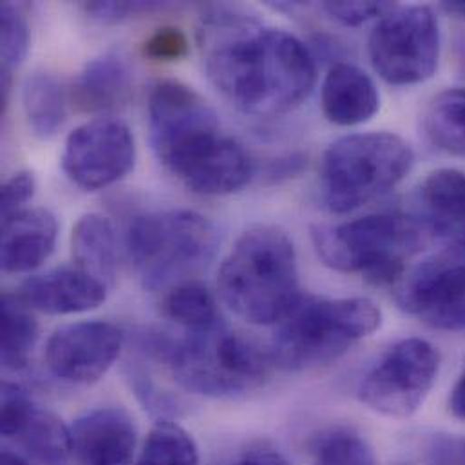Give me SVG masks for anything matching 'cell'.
Instances as JSON below:
<instances>
[{"label": "cell", "instance_id": "obj_24", "mask_svg": "<svg viewBox=\"0 0 465 465\" xmlns=\"http://www.w3.org/2000/svg\"><path fill=\"white\" fill-rule=\"evenodd\" d=\"M430 142L444 153L465 156V87L437 94L424 116Z\"/></svg>", "mask_w": 465, "mask_h": 465}, {"label": "cell", "instance_id": "obj_10", "mask_svg": "<svg viewBox=\"0 0 465 465\" xmlns=\"http://www.w3.org/2000/svg\"><path fill=\"white\" fill-rule=\"evenodd\" d=\"M440 368L439 350L424 339L393 344L364 375L359 399L375 413L408 419L426 402Z\"/></svg>", "mask_w": 465, "mask_h": 465}, {"label": "cell", "instance_id": "obj_27", "mask_svg": "<svg viewBox=\"0 0 465 465\" xmlns=\"http://www.w3.org/2000/svg\"><path fill=\"white\" fill-rule=\"evenodd\" d=\"M29 49V29L24 15L13 4L0 7V100L5 109L13 73L20 67Z\"/></svg>", "mask_w": 465, "mask_h": 465}, {"label": "cell", "instance_id": "obj_12", "mask_svg": "<svg viewBox=\"0 0 465 465\" xmlns=\"http://www.w3.org/2000/svg\"><path fill=\"white\" fill-rule=\"evenodd\" d=\"M136 145L129 125L104 116L74 129L64 145L62 169L80 189L94 193L124 180L134 167Z\"/></svg>", "mask_w": 465, "mask_h": 465}, {"label": "cell", "instance_id": "obj_4", "mask_svg": "<svg viewBox=\"0 0 465 465\" xmlns=\"http://www.w3.org/2000/svg\"><path fill=\"white\" fill-rule=\"evenodd\" d=\"M381 308L364 297L302 295L277 324L270 359L286 371H306L339 361L381 328Z\"/></svg>", "mask_w": 465, "mask_h": 465}, {"label": "cell", "instance_id": "obj_13", "mask_svg": "<svg viewBox=\"0 0 465 465\" xmlns=\"http://www.w3.org/2000/svg\"><path fill=\"white\" fill-rule=\"evenodd\" d=\"M124 333L104 321H84L58 328L47 341L45 364L49 371L69 384L98 382L120 355Z\"/></svg>", "mask_w": 465, "mask_h": 465}, {"label": "cell", "instance_id": "obj_33", "mask_svg": "<svg viewBox=\"0 0 465 465\" xmlns=\"http://www.w3.org/2000/svg\"><path fill=\"white\" fill-rule=\"evenodd\" d=\"M84 11L102 22H118L131 15L151 11L158 7L154 2H85Z\"/></svg>", "mask_w": 465, "mask_h": 465}, {"label": "cell", "instance_id": "obj_8", "mask_svg": "<svg viewBox=\"0 0 465 465\" xmlns=\"http://www.w3.org/2000/svg\"><path fill=\"white\" fill-rule=\"evenodd\" d=\"M151 145L180 182L225 138L216 111L189 85L158 82L149 94Z\"/></svg>", "mask_w": 465, "mask_h": 465}, {"label": "cell", "instance_id": "obj_23", "mask_svg": "<svg viewBox=\"0 0 465 465\" xmlns=\"http://www.w3.org/2000/svg\"><path fill=\"white\" fill-rule=\"evenodd\" d=\"M2 319V366L20 371L29 364L31 351L38 339V324L31 315V308L18 297L4 293L0 306Z\"/></svg>", "mask_w": 465, "mask_h": 465}, {"label": "cell", "instance_id": "obj_11", "mask_svg": "<svg viewBox=\"0 0 465 465\" xmlns=\"http://www.w3.org/2000/svg\"><path fill=\"white\" fill-rule=\"evenodd\" d=\"M395 301L435 330L465 328V244L448 246L402 275Z\"/></svg>", "mask_w": 465, "mask_h": 465}, {"label": "cell", "instance_id": "obj_29", "mask_svg": "<svg viewBox=\"0 0 465 465\" xmlns=\"http://www.w3.org/2000/svg\"><path fill=\"white\" fill-rule=\"evenodd\" d=\"M189 53L187 35L178 27H162L143 44V54L156 62H178Z\"/></svg>", "mask_w": 465, "mask_h": 465}, {"label": "cell", "instance_id": "obj_32", "mask_svg": "<svg viewBox=\"0 0 465 465\" xmlns=\"http://www.w3.org/2000/svg\"><path fill=\"white\" fill-rule=\"evenodd\" d=\"M428 464L465 465V437L435 435L428 444Z\"/></svg>", "mask_w": 465, "mask_h": 465}, {"label": "cell", "instance_id": "obj_37", "mask_svg": "<svg viewBox=\"0 0 465 465\" xmlns=\"http://www.w3.org/2000/svg\"><path fill=\"white\" fill-rule=\"evenodd\" d=\"M2 465H31L24 457L16 455V453H11V451H4L2 453Z\"/></svg>", "mask_w": 465, "mask_h": 465}, {"label": "cell", "instance_id": "obj_16", "mask_svg": "<svg viewBox=\"0 0 465 465\" xmlns=\"http://www.w3.org/2000/svg\"><path fill=\"white\" fill-rule=\"evenodd\" d=\"M18 297L31 310L71 315L98 308L107 297V286L78 266H60L24 281Z\"/></svg>", "mask_w": 465, "mask_h": 465}, {"label": "cell", "instance_id": "obj_14", "mask_svg": "<svg viewBox=\"0 0 465 465\" xmlns=\"http://www.w3.org/2000/svg\"><path fill=\"white\" fill-rule=\"evenodd\" d=\"M2 435L13 439L38 464L64 465L71 453V430L51 411L36 406L24 388L2 384Z\"/></svg>", "mask_w": 465, "mask_h": 465}, {"label": "cell", "instance_id": "obj_28", "mask_svg": "<svg viewBox=\"0 0 465 465\" xmlns=\"http://www.w3.org/2000/svg\"><path fill=\"white\" fill-rule=\"evenodd\" d=\"M312 465H377V460L371 446L362 437L335 430L317 440Z\"/></svg>", "mask_w": 465, "mask_h": 465}, {"label": "cell", "instance_id": "obj_22", "mask_svg": "<svg viewBox=\"0 0 465 465\" xmlns=\"http://www.w3.org/2000/svg\"><path fill=\"white\" fill-rule=\"evenodd\" d=\"M22 105L31 133L40 140H49L65 120L67 91L54 74L35 73L24 84Z\"/></svg>", "mask_w": 465, "mask_h": 465}, {"label": "cell", "instance_id": "obj_3", "mask_svg": "<svg viewBox=\"0 0 465 465\" xmlns=\"http://www.w3.org/2000/svg\"><path fill=\"white\" fill-rule=\"evenodd\" d=\"M218 290L250 324H279L302 297L292 239L277 227L242 233L218 273Z\"/></svg>", "mask_w": 465, "mask_h": 465}, {"label": "cell", "instance_id": "obj_9", "mask_svg": "<svg viewBox=\"0 0 465 465\" xmlns=\"http://www.w3.org/2000/svg\"><path fill=\"white\" fill-rule=\"evenodd\" d=\"M373 69L393 85L430 80L439 67L440 29L428 5L395 7L379 20L368 42Z\"/></svg>", "mask_w": 465, "mask_h": 465}, {"label": "cell", "instance_id": "obj_25", "mask_svg": "<svg viewBox=\"0 0 465 465\" xmlns=\"http://www.w3.org/2000/svg\"><path fill=\"white\" fill-rule=\"evenodd\" d=\"M163 310L171 321L183 326L187 331L205 330L222 321L213 293L196 281L178 282L165 295Z\"/></svg>", "mask_w": 465, "mask_h": 465}, {"label": "cell", "instance_id": "obj_26", "mask_svg": "<svg viewBox=\"0 0 465 465\" xmlns=\"http://www.w3.org/2000/svg\"><path fill=\"white\" fill-rule=\"evenodd\" d=\"M194 439L178 424L160 420L149 433L134 465H198Z\"/></svg>", "mask_w": 465, "mask_h": 465}, {"label": "cell", "instance_id": "obj_36", "mask_svg": "<svg viewBox=\"0 0 465 465\" xmlns=\"http://www.w3.org/2000/svg\"><path fill=\"white\" fill-rule=\"evenodd\" d=\"M442 7L450 15H457L459 18H464L465 20V2H444Z\"/></svg>", "mask_w": 465, "mask_h": 465}, {"label": "cell", "instance_id": "obj_19", "mask_svg": "<svg viewBox=\"0 0 465 465\" xmlns=\"http://www.w3.org/2000/svg\"><path fill=\"white\" fill-rule=\"evenodd\" d=\"M321 104L324 116L331 124L351 127L366 124L377 114L381 96L366 71L353 64L339 62L322 82Z\"/></svg>", "mask_w": 465, "mask_h": 465}, {"label": "cell", "instance_id": "obj_2", "mask_svg": "<svg viewBox=\"0 0 465 465\" xmlns=\"http://www.w3.org/2000/svg\"><path fill=\"white\" fill-rule=\"evenodd\" d=\"M142 350L163 361L173 379L187 391L213 399H233L255 391L270 373L272 359L222 319L187 331L183 339L165 333L142 337Z\"/></svg>", "mask_w": 465, "mask_h": 465}, {"label": "cell", "instance_id": "obj_15", "mask_svg": "<svg viewBox=\"0 0 465 465\" xmlns=\"http://www.w3.org/2000/svg\"><path fill=\"white\" fill-rule=\"evenodd\" d=\"M138 430L122 408H100L71 428V453L78 465H131Z\"/></svg>", "mask_w": 465, "mask_h": 465}, {"label": "cell", "instance_id": "obj_20", "mask_svg": "<svg viewBox=\"0 0 465 465\" xmlns=\"http://www.w3.org/2000/svg\"><path fill=\"white\" fill-rule=\"evenodd\" d=\"M133 93V71L120 51L91 60L71 87L73 104L84 113H105L124 107Z\"/></svg>", "mask_w": 465, "mask_h": 465}, {"label": "cell", "instance_id": "obj_30", "mask_svg": "<svg viewBox=\"0 0 465 465\" xmlns=\"http://www.w3.org/2000/svg\"><path fill=\"white\" fill-rule=\"evenodd\" d=\"M397 5L391 2H326L322 9L344 25H361L371 18H382Z\"/></svg>", "mask_w": 465, "mask_h": 465}, {"label": "cell", "instance_id": "obj_5", "mask_svg": "<svg viewBox=\"0 0 465 465\" xmlns=\"http://www.w3.org/2000/svg\"><path fill=\"white\" fill-rule=\"evenodd\" d=\"M431 233L419 218L373 214L342 225L312 229V241L326 266L361 272L377 286L397 284L404 262L426 246Z\"/></svg>", "mask_w": 465, "mask_h": 465}, {"label": "cell", "instance_id": "obj_21", "mask_svg": "<svg viewBox=\"0 0 465 465\" xmlns=\"http://www.w3.org/2000/svg\"><path fill=\"white\" fill-rule=\"evenodd\" d=\"M73 255L76 266L104 282L114 284L120 270V246L113 223L100 214H87L73 229Z\"/></svg>", "mask_w": 465, "mask_h": 465}, {"label": "cell", "instance_id": "obj_6", "mask_svg": "<svg viewBox=\"0 0 465 465\" xmlns=\"http://www.w3.org/2000/svg\"><path fill=\"white\" fill-rule=\"evenodd\" d=\"M413 162L410 143L393 133L344 136L321 160L322 200L331 213H351L399 185Z\"/></svg>", "mask_w": 465, "mask_h": 465}, {"label": "cell", "instance_id": "obj_35", "mask_svg": "<svg viewBox=\"0 0 465 465\" xmlns=\"http://www.w3.org/2000/svg\"><path fill=\"white\" fill-rule=\"evenodd\" d=\"M450 411L453 417L465 420V370L450 395Z\"/></svg>", "mask_w": 465, "mask_h": 465}, {"label": "cell", "instance_id": "obj_34", "mask_svg": "<svg viewBox=\"0 0 465 465\" xmlns=\"http://www.w3.org/2000/svg\"><path fill=\"white\" fill-rule=\"evenodd\" d=\"M237 465H290L288 460L275 450L259 448L250 453H246Z\"/></svg>", "mask_w": 465, "mask_h": 465}, {"label": "cell", "instance_id": "obj_7", "mask_svg": "<svg viewBox=\"0 0 465 465\" xmlns=\"http://www.w3.org/2000/svg\"><path fill=\"white\" fill-rule=\"evenodd\" d=\"M125 242L143 286L156 292L209 262L218 248V231L198 213L167 211L134 218Z\"/></svg>", "mask_w": 465, "mask_h": 465}, {"label": "cell", "instance_id": "obj_17", "mask_svg": "<svg viewBox=\"0 0 465 465\" xmlns=\"http://www.w3.org/2000/svg\"><path fill=\"white\" fill-rule=\"evenodd\" d=\"M58 223L45 209H24L2 222L0 264L5 273L38 268L54 250Z\"/></svg>", "mask_w": 465, "mask_h": 465}, {"label": "cell", "instance_id": "obj_31", "mask_svg": "<svg viewBox=\"0 0 465 465\" xmlns=\"http://www.w3.org/2000/svg\"><path fill=\"white\" fill-rule=\"evenodd\" d=\"M36 189V182L33 173L29 171H20L13 174L4 185L0 193V213H2V222L11 218L13 214L24 211L22 207L33 198Z\"/></svg>", "mask_w": 465, "mask_h": 465}, {"label": "cell", "instance_id": "obj_18", "mask_svg": "<svg viewBox=\"0 0 465 465\" xmlns=\"http://www.w3.org/2000/svg\"><path fill=\"white\" fill-rule=\"evenodd\" d=\"M419 220L431 237L450 246L465 244V173L439 169L428 174L419 189Z\"/></svg>", "mask_w": 465, "mask_h": 465}, {"label": "cell", "instance_id": "obj_1", "mask_svg": "<svg viewBox=\"0 0 465 465\" xmlns=\"http://www.w3.org/2000/svg\"><path fill=\"white\" fill-rule=\"evenodd\" d=\"M200 42L211 82L246 114H286L299 107L315 85L313 56L297 36L262 27L235 7L207 9Z\"/></svg>", "mask_w": 465, "mask_h": 465}]
</instances>
